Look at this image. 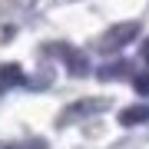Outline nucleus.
<instances>
[{
	"instance_id": "6",
	"label": "nucleus",
	"mask_w": 149,
	"mask_h": 149,
	"mask_svg": "<svg viewBox=\"0 0 149 149\" xmlns=\"http://www.w3.org/2000/svg\"><path fill=\"white\" fill-rule=\"evenodd\" d=\"M133 90H136L139 96H149V73H139V76H133Z\"/></svg>"
},
{
	"instance_id": "1",
	"label": "nucleus",
	"mask_w": 149,
	"mask_h": 149,
	"mask_svg": "<svg viewBox=\"0 0 149 149\" xmlns=\"http://www.w3.org/2000/svg\"><path fill=\"white\" fill-rule=\"evenodd\" d=\"M47 53H56V60L73 76H86V73H90V60H86L76 47H70V43H47Z\"/></svg>"
},
{
	"instance_id": "3",
	"label": "nucleus",
	"mask_w": 149,
	"mask_h": 149,
	"mask_svg": "<svg viewBox=\"0 0 149 149\" xmlns=\"http://www.w3.org/2000/svg\"><path fill=\"white\" fill-rule=\"evenodd\" d=\"M17 83H23V70L17 63H3V66H0V93H7Z\"/></svg>"
},
{
	"instance_id": "2",
	"label": "nucleus",
	"mask_w": 149,
	"mask_h": 149,
	"mask_svg": "<svg viewBox=\"0 0 149 149\" xmlns=\"http://www.w3.org/2000/svg\"><path fill=\"white\" fill-rule=\"evenodd\" d=\"M136 23H119V27H109V33L100 40V50H106V53H113V50L126 47L129 40H136Z\"/></svg>"
},
{
	"instance_id": "5",
	"label": "nucleus",
	"mask_w": 149,
	"mask_h": 149,
	"mask_svg": "<svg viewBox=\"0 0 149 149\" xmlns=\"http://www.w3.org/2000/svg\"><path fill=\"white\" fill-rule=\"evenodd\" d=\"M100 76H103V80H113V76H133V66H129L126 60H119V63L103 66V70H100Z\"/></svg>"
},
{
	"instance_id": "7",
	"label": "nucleus",
	"mask_w": 149,
	"mask_h": 149,
	"mask_svg": "<svg viewBox=\"0 0 149 149\" xmlns=\"http://www.w3.org/2000/svg\"><path fill=\"white\" fill-rule=\"evenodd\" d=\"M139 56H143V60H146V63H149V37L143 40V47H139Z\"/></svg>"
},
{
	"instance_id": "4",
	"label": "nucleus",
	"mask_w": 149,
	"mask_h": 149,
	"mask_svg": "<svg viewBox=\"0 0 149 149\" xmlns=\"http://www.w3.org/2000/svg\"><path fill=\"white\" fill-rule=\"evenodd\" d=\"M119 123L123 126H139V123H149V106H129L119 113Z\"/></svg>"
}]
</instances>
